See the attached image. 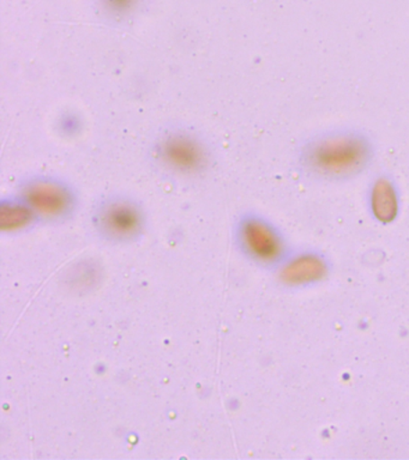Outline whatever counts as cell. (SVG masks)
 Segmentation results:
<instances>
[{"label": "cell", "mask_w": 409, "mask_h": 460, "mask_svg": "<svg viewBox=\"0 0 409 460\" xmlns=\"http://www.w3.org/2000/svg\"><path fill=\"white\" fill-rule=\"evenodd\" d=\"M375 158V146L358 129H336L312 137L298 154L301 172L323 181H348L362 174Z\"/></svg>", "instance_id": "6da1fadb"}, {"label": "cell", "mask_w": 409, "mask_h": 460, "mask_svg": "<svg viewBox=\"0 0 409 460\" xmlns=\"http://www.w3.org/2000/svg\"><path fill=\"white\" fill-rule=\"evenodd\" d=\"M236 241L247 261L271 271H275L292 253V248L281 230L258 215H246L240 219Z\"/></svg>", "instance_id": "7a4b0ae2"}, {"label": "cell", "mask_w": 409, "mask_h": 460, "mask_svg": "<svg viewBox=\"0 0 409 460\" xmlns=\"http://www.w3.org/2000/svg\"><path fill=\"white\" fill-rule=\"evenodd\" d=\"M274 273L276 283L285 290L310 289L329 279L332 261L328 255L312 248L292 251Z\"/></svg>", "instance_id": "3957f363"}, {"label": "cell", "mask_w": 409, "mask_h": 460, "mask_svg": "<svg viewBox=\"0 0 409 460\" xmlns=\"http://www.w3.org/2000/svg\"><path fill=\"white\" fill-rule=\"evenodd\" d=\"M94 222L100 235L113 243H132L145 229L141 208L124 198H113L100 205Z\"/></svg>", "instance_id": "277c9868"}, {"label": "cell", "mask_w": 409, "mask_h": 460, "mask_svg": "<svg viewBox=\"0 0 409 460\" xmlns=\"http://www.w3.org/2000/svg\"><path fill=\"white\" fill-rule=\"evenodd\" d=\"M24 201L38 216L46 221H60L69 217L75 208L73 192L63 183L51 180H34L26 183L21 192Z\"/></svg>", "instance_id": "5b68a950"}, {"label": "cell", "mask_w": 409, "mask_h": 460, "mask_svg": "<svg viewBox=\"0 0 409 460\" xmlns=\"http://www.w3.org/2000/svg\"><path fill=\"white\" fill-rule=\"evenodd\" d=\"M159 155L164 164L175 172L192 174L207 164V154L191 137L173 135L160 144Z\"/></svg>", "instance_id": "8992f818"}, {"label": "cell", "mask_w": 409, "mask_h": 460, "mask_svg": "<svg viewBox=\"0 0 409 460\" xmlns=\"http://www.w3.org/2000/svg\"><path fill=\"white\" fill-rule=\"evenodd\" d=\"M368 208L372 218L383 226H389L400 216V190L389 175H379L368 190Z\"/></svg>", "instance_id": "52a82bcc"}, {"label": "cell", "mask_w": 409, "mask_h": 460, "mask_svg": "<svg viewBox=\"0 0 409 460\" xmlns=\"http://www.w3.org/2000/svg\"><path fill=\"white\" fill-rule=\"evenodd\" d=\"M38 216L22 199L3 201L0 205V230L3 233H19L30 228Z\"/></svg>", "instance_id": "ba28073f"}, {"label": "cell", "mask_w": 409, "mask_h": 460, "mask_svg": "<svg viewBox=\"0 0 409 460\" xmlns=\"http://www.w3.org/2000/svg\"><path fill=\"white\" fill-rule=\"evenodd\" d=\"M106 6L114 13H124L130 10L135 0H105Z\"/></svg>", "instance_id": "9c48e42d"}]
</instances>
